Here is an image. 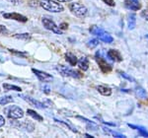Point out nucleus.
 <instances>
[{
	"mask_svg": "<svg viewBox=\"0 0 148 138\" xmlns=\"http://www.w3.org/2000/svg\"><path fill=\"white\" fill-rule=\"evenodd\" d=\"M89 32L91 33L92 35L97 36L98 39L101 40L102 42H107V44H111L114 40L113 37H112L109 33H107L106 31H104L102 28L98 27V26H95V25L92 26L89 29Z\"/></svg>",
	"mask_w": 148,
	"mask_h": 138,
	"instance_id": "1",
	"label": "nucleus"
},
{
	"mask_svg": "<svg viewBox=\"0 0 148 138\" xmlns=\"http://www.w3.org/2000/svg\"><path fill=\"white\" fill-rule=\"evenodd\" d=\"M40 5L45 10L52 12V13H59V12L63 11V6L56 1H52V0H42L40 2Z\"/></svg>",
	"mask_w": 148,
	"mask_h": 138,
	"instance_id": "2",
	"label": "nucleus"
},
{
	"mask_svg": "<svg viewBox=\"0 0 148 138\" xmlns=\"http://www.w3.org/2000/svg\"><path fill=\"white\" fill-rule=\"evenodd\" d=\"M4 113L11 120H18V118H22L24 116V111L22 109H20L17 106H10L8 108L4 109Z\"/></svg>",
	"mask_w": 148,
	"mask_h": 138,
	"instance_id": "3",
	"label": "nucleus"
},
{
	"mask_svg": "<svg viewBox=\"0 0 148 138\" xmlns=\"http://www.w3.org/2000/svg\"><path fill=\"white\" fill-rule=\"evenodd\" d=\"M56 70L58 71L62 76H66V77H72V78H80L82 74L77 70H74V69L67 67V66L63 65H57Z\"/></svg>",
	"mask_w": 148,
	"mask_h": 138,
	"instance_id": "4",
	"label": "nucleus"
},
{
	"mask_svg": "<svg viewBox=\"0 0 148 138\" xmlns=\"http://www.w3.org/2000/svg\"><path fill=\"white\" fill-rule=\"evenodd\" d=\"M69 9H70V11L72 12L74 15L79 18L85 17L88 12L87 8H86L84 5H82V4H80V3H77V2L71 3L70 5H69Z\"/></svg>",
	"mask_w": 148,
	"mask_h": 138,
	"instance_id": "5",
	"label": "nucleus"
},
{
	"mask_svg": "<svg viewBox=\"0 0 148 138\" xmlns=\"http://www.w3.org/2000/svg\"><path fill=\"white\" fill-rule=\"evenodd\" d=\"M96 61L98 62V64H99V66H100V68H101L102 72L108 73V72H110V71H112V69H113V67H112L111 64H110L108 61H107L106 59H105L101 55V51H97V53H96Z\"/></svg>",
	"mask_w": 148,
	"mask_h": 138,
	"instance_id": "6",
	"label": "nucleus"
},
{
	"mask_svg": "<svg viewBox=\"0 0 148 138\" xmlns=\"http://www.w3.org/2000/svg\"><path fill=\"white\" fill-rule=\"evenodd\" d=\"M42 22L44 27L46 28L47 30H49L51 32H53L54 34L57 35H62V31H61L60 28L58 26H56V24L53 22L51 19H47V18H42Z\"/></svg>",
	"mask_w": 148,
	"mask_h": 138,
	"instance_id": "7",
	"label": "nucleus"
},
{
	"mask_svg": "<svg viewBox=\"0 0 148 138\" xmlns=\"http://www.w3.org/2000/svg\"><path fill=\"white\" fill-rule=\"evenodd\" d=\"M11 124L15 127H18L20 129H24V130H27V131H33L34 130V125L32 123H30L29 121H25V122H20V121L17 120H13L11 122Z\"/></svg>",
	"mask_w": 148,
	"mask_h": 138,
	"instance_id": "8",
	"label": "nucleus"
},
{
	"mask_svg": "<svg viewBox=\"0 0 148 138\" xmlns=\"http://www.w3.org/2000/svg\"><path fill=\"white\" fill-rule=\"evenodd\" d=\"M32 71L35 73V75L39 78L40 81L42 82H51V81L53 79V77L51 75V74H47V73L44 72V71H40V70H38V69H32Z\"/></svg>",
	"mask_w": 148,
	"mask_h": 138,
	"instance_id": "9",
	"label": "nucleus"
},
{
	"mask_svg": "<svg viewBox=\"0 0 148 138\" xmlns=\"http://www.w3.org/2000/svg\"><path fill=\"white\" fill-rule=\"evenodd\" d=\"M3 17L5 19L15 20V21L22 22V23H25V22H27V21H28L27 17H25V16L21 15V14H18V13H3Z\"/></svg>",
	"mask_w": 148,
	"mask_h": 138,
	"instance_id": "10",
	"label": "nucleus"
},
{
	"mask_svg": "<svg viewBox=\"0 0 148 138\" xmlns=\"http://www.w3.org/2000/svg\"><path fill=\"white\" fill-rule=\"evenodd\" d=\"M20 97H21V98H23L24 100H25V101H27L29 104L33 105V106L36 107V108H38V109H45V108H47V107H49V106H47L46 104L40 103V102L37 101V100H35L34 98H31V97H29V96L20 95Z\"/></svg>",
	"mask_w": 148,
	"mask_h": 138,
	"instance_id": "11",
	"label": "nucleus"
},
{
	"mask_svg": "<svg viewBox=\"0 0 148 138\" xmlns=\"http://www.w3.org/2000/svg\"><path fill=\"white\" fill-rule=\"evenodd\" d=\"M107 56L113 61H116V62H121L123 60V57H121V54L120 53V51H116V49H111V51H108L107 53Z\"/></svg>",
	"mask_w": 148,
	"mask_h": 138,
	"instance_id": "12",
	"label": "nucleus"
},
{
	"mask_svg": "<svg viewBox=\"0 0 148 138\" xmlns=\"http://www.w3.org/2000/svg\"><path fill=\"white\" fill-rule=\"evenodd\" d=\"M125 5L130 8V10H139L141 8V5H140L139 2H136V1H133V0H126L125 2Z\"/></svg>",
	"mask_w": 148,
	"mask_h": 138,
	"instance_id": "13",
	"label": "nucleus"
},
{
	"mask_svg": "<svg viewBox=\"0 0 148 138\" xmlns=\"http://www.w3.org/2000/svg\"><path fill=\"white\" fill-rule=\"evenodd\" d=\"M77 64L79 65L80 69H82L83 71H86L89 68V59L86 57V56H83V57H81L79 60H78Z\"/></svg>",
	"mask_w": 148,
	"mask_h": 138,
	"instance_id": "14",
	"label": "nucleus"
},
{
	"mask_svg": "<svg viewBox=\"0 0 148 138\" xmlns=\"http://www.w3.org/2000/svg\"><path fill=\"white\" fill-rule=\"evenodd\" d=\"M65 59L71 66H75L78 63V58L73 53H71V52H67L65 54Z\"/></svg>",
	"mask_w": 148,
	"mask_h": 138,
	"instance_id": "15",
	"label": "nucleus"
},
{
	"mask_svg": "<svg viewBox=\"0 0 148 138\" xmlns=\"http://www.w3.org/2000/svg\"><path fill=\"white\" fill-rule=\"evenodd\" d=\"M127 25L130 30H133L135 28V25H136V15L135 14H130L128 15Z\"/></svg>",
	"mask_w": 148,
	"mask_h": 138,
	"instance_id": "16",
	"label": "nucleus"
},
{
	"mask_svg": "<svg viewBox=\"0 0 148 138\" xmlns=\"http://www.w3.org/2000/svg\"><path fill=\"white\" fill-rule=\"evenodd\" d=\"M97 90L99 91L100 94L103 95V96H110V95L112 94L111 88H109L107 86H102V85H100V86L97 87Z\"/></svg>",
	"mask_w": 148,
	"mask_h": 138,
	"instance_id": "17",
	"label": "nucleus"
},
{
	"mask_svg": "<svg viewBox=\"0 0 148 138\" xmlns=\"http://www.w3.org/2000/svg\"><path fill=\"white\" fill-rule=\"evenodd\" d=\"M27 113L31 116V118H33L34 120H38V121H42V120H44V118H42V115H40L39 113H37V111H33V109H28Z\"/></svg>",
	"mask_w": 148,
	"mask_h": 138,
	"instance_id": "18",
	"label": "nucleus"
},
{
	"mask_svg": "<svg viewBox=\"0 0 148 138\" xmlns=\"http://www.w3.org/2000/svg\"><path fill=\"white\" fill-rule=\"evenodd\" d=\"M127 125L130 127L133 128V129H137L138 132L140 133V135H142V136H144V137H148V131H147L146 129H145L144 127H142V126H136V125H132V124H130V123H128Z\"/></svg>",
	"mask_w": 148,
	"mask_h": 138,
	"instance_id": "19",
	"label": "nucleus"
},
{
	"mask_svg": "<svg viewBox=\"0 0 148 138\" xmlns=\"http://www.w3.org/2000/svg\"><path fill=\"white\" fill-rule=\"evenodd\" d=\"M103 129H104V131L107 133V134H111L113 135L114 137H118V138H125V135L121 134V133H118L116 131H113V130L109 129V128L107 127H103Z\"/></svg>",
	"mask_w": 148,
	"mask_h": 138,
	"instance_id": "20",
	"label": "nucleus"
},
{
	"mask_svg": "<svg viewBox=\"0 0 148 138\" xmlns=\"http://www.w3.org/2000/svg\"><path fill=\"white\" fill-rule=\"evenodd\" d=\"M3 88L5 90H7V91H9V90H12V91H17V92H21V91H22V89H21L20 87L15 86V85L7 84V83H4V84H3Z\"/></svg>",
	"mask_w": 148,
	"mask_h": 138,
	"instance_id": "21",
	"label": "nucleus"
},
{
	"mask_svg": "<svg viewBox=\"0 0 148 138\" xmlns=\"http://www.w3.org/2000/svg\"><path fill=\"white\" fill-rule=\"evenodd\" d=\"M14 38L18 40H30L31 35L28 34V33H25V34H16V35H14Z\"/></svg>",
	"mask_w": 148,
	"mask_h": 138,
	"instance_id": "22",
	"label": "nucleus"
},
{
	"mask_svg": "<svg viewBox=\"0 0 148 138\" xmlns=\"http://www.w3.org/2000/svg\"><path fill=\"white\" fill-rule=\"evenodd\" d=\"M13 102V98L11 96H3L0 98V105H7Z\"/></svg>",
	"mask_w": 148,
	"mask_h": 138,
	"instance_id": "23",
	"label": "nucleus"
},
{
	"mask_svg": "<svg viewBox=\"0 0 148 138\" xmlns=\"http://www.w3.org/2000/svg\"><path fill=\"white\" fill-rule=\"evenodd\" d=\"M136 94H137V96L141 99L146 98V92H145L144 89H142V88H140V87L136 88Z\"/></svg>",
	"mask_w": 148,
	"mask_h": 138,
	"instance_id": "24",
	"label": "nucleus"
},
{
	"mask_svg": "<svg viewBox=\"0 0 148 138\" xmlns=\"http://www.w3.org/2000/svg\"><path fill=\"white\" fill-rule=\"evenodd\" d=\"M54 121H56V122H58V123H61L62 125H64V126H66L68 128V129H70V130H72V131H74V132H77V130L75 129L73 126H71L69 123H67V122H65V121H62V120H56V118H54Z\"/></svg>",
	"mask_w": 148,
	"mask_h": 138,
	"instance_id": "25",
	"label": "nucleus"
},
{
	"mask_svg": "<svg viewBox=\"0 0 148 138\" xmlns=\"http://www.w3.org/2000/svg\"><path fill=\"white\" fill-rule=\"evenodd\" d=\"M98 44H99V40L98 39H94V40H91L90 42H88L87 46L90 47V49H94L96 47Z\"/></svg>",
	"mask_w": 148,
	"mask_h": 138,
	"instance_id": "26",
	"label": "nucleus"
},
{
	"mask_svg": "<svg viewBox=\"0 0 148 138\" xmlns=\"http://www.w3.org/2000/svg\"><path fill=\"white\" fill-rule=\"evenodd\" d=\"M120 73H121V75L123 76V78H125L126 80H128V81H131V82H134V79H133L132 77H130V75H127V74H126V73L123 72V71H121V72H120Z\"/></svg>",
	"mask_w": 148,
	"mask_h": 138,
	"instance_id": "27",
	"label": "nucleus"
},
{
	"mask_svg": "<svg viewBox=\"0 0 148 138\" xmlns=\"http://www.w3.org/2000/svg\"><path fill=\"white\" fill-rule=\"evenodd\" d=\"M9 33V31L7 30V28L5 27V26H3V25H0V34L1 35H6V34H8Z\"/></svg>",
	"mask_w": 148,
	"mask_h": 138,
	"instance_id": "28",
	"label": "nucleus"
},
{
	"mask_svg": "<svg viewBox=\"0 0 148 138\" xmlns=\"http://www.w3.org/2000/svg\"><path fill=\"white\" fill-rule=\"evenodd\" d=\"M141 16L145 19V20L148 21V7H146V8L141 12Z\"/></svg>",
	"mask_w": 148,
	"mask_h": 138,
	"instance_id": "29",
	"label": "nucleus"
},
{
	"mask_svg": "<svg viewBox=\"0 0 148 138\" xmlns=\"http://www.w3.org/2000/svg\"><path fill=\"white\" fill-rule=\"evenodd\" d=\"M103 2H105V3L107 4V5L109 6H114V0H102Z\"/></svg>",
	"mask_w": 148,
	"mask_h": 138,
	"instance_id": "30",
	"label": "nucleus"
},
{
	"mask_svg": "<svg viewBox=\"0 0 148 138\" xmlns=\"http://www.w3.org/2000/svg\"><path fill=\"white\" fill-rule=\"evenodd\" d=\"M9 51H11L12 53H15V54H18V55H25L26 52H21V51H17L15 49H9Z\"/></svg>",
	"mask_w": 148,
	"mask_h": 138,
	"instance_id": "31",
	"label": "nucleus"
},
{
	"mask_svg": "<svg viewBox=\"0 0 148 138\" xmlns=\"http://www.w3.org/2000/svg\"><path fill=\"white\" fill-rule=\"evenodd\" d=\"M67 26L68 25L66 23H61L60 26H59V28H60L61 30H66V29H67Z\"/></svg>",
	"mask_w": 148,
	"mask_h": 138,
	"instance_id": "32",
	"label": "nucleus"
},
{
	"mask_svg": "<svg viewBox=\"0 0 148 138\" xmlns=\"http://www.w3.org/2000/svg\"><path fill=\"white\" fill-rule=\"evenodd\" d=\"M5 124V120H4V118L2 115H0V127L3 126V125Z\"/></svg>",
	"mask_w": 148,
	"mask_h": 138,
	"instance_id": "33",
	"label": "nucleus"
},
{
	"mask_svg": "<svg viewBox=\"0 0 148 138\" xmlns=\"http://www.w3.org/2000/svg\"><path fill=\"white\" fill-rule=\"evenodd\" d=\"M8 1H10L11 3H13V4H20V3H22V1L23 0H8Z\"/></svg>",
	"mask_w": 148,
	"mask_h": 138,
	"instance_id": "34",
	"label": "nucleus"
},
{
	"mask_svg": "<svg viewBox=\"0 0 148 138\" xmlns=\"http://www.w3.org/2000/svg\"><path fill=\"white\" fill-rule=\"evenodd\" d=\"M44 92L46 93V94H49V93H51V88H49V86H45L44 87Z\"/></svg>",
	"mask_w": 148,
	"mask_h": 138,
	"instance_id": "35",
	"label": "nucleus"
},
{
	"mask_svg": "<svg viewBox=\"0 0 148 138\" xmlns=\"http://www.w3.org/2000/svg\"><path fill=\"white\" fill-rule=\"evenodd\" d=\"M59 2H69V1H72V0H57Z\"/></svg>",
	"mask_w": 148,
	"mask_h": 138,
	"instance_id": "36",
	"label": "nucleus"
},
{
	"mask_svg": "<svg viewBox=\"0 0 148 138\" xmlns=\"http://www.w3.org/2000/svg\"><path fill=\"white\" fill-rule=\"evenodd\" d=\"M85 136H87V137H89V138H94V136H92V135H90V134H87V133L85 134Z\"/></svg>",
	"mask_w": 148,
	"mask_h": 138,
	"instance_id": "37",
	"label": "nucleus"
},
{
	"mask_svg": "<svg viewBox=\"0 0 148 138\" xmlns=\"http://www.w3.org/2000/svg\"><path fill=\"white\" fill-rule=\"evenodd\" d=\"M133 1H136V2H139V0H133Z\"/></svg>",
	"mask_w": 148,
	"mask_h": 138,
	"instance_id": "38",
	"label": "nucleus"
}]
</instances>
